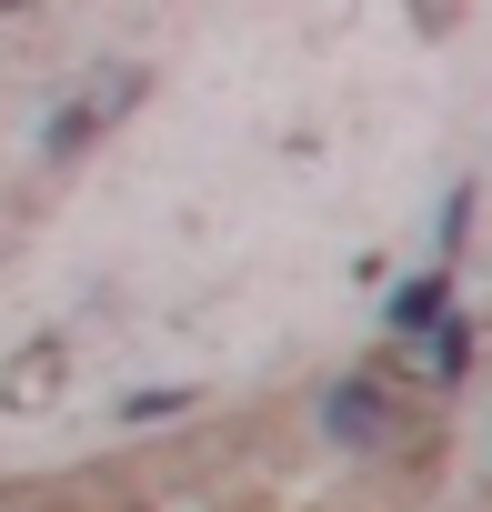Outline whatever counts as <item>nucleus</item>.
<instances>
[{"label":"nucleus","instance_id":"3","mask_svg":"<svg viewBox=\"0 0 492 512\" xmlns=\"http://www.w3.org/2000/svg\"><path fill=\"white\" fill-rule=\"evenodd\" d=\"M61 372H71V352H61V342H31V352H11V372H0V402H11V412H41Z\"/></svg>","mask_w":492,"mask_h":512},{"label":"nucleus","instance_id":"4","mask_svg":"<svg viewBox=\"0 0 492 512\" xmlns=\"http://www.w3.org/2000/svg\"><path fill=\"white\" fill-rule=\"evenodd\" d=\"M181 402H191V392H181V382H161V392H131V402H121V422H161V412H181Z\"/></svg>","mask_w":492,"mask_h":512},{"label":"nucleus","instance_id":"1","mask_svg":"<svg viewBox=\"0 0 492 512\" xmlns=\"http://www.w3.org/2000/svg\"><path fill=\"white\" fill-rule=\"evenodd\" d=\"M322 432H332L342 452H382V442H392V392H382L372 372H342V382L322 392Z\"/></svg>","mask_w":492,"mask_h":512},{"label":"nucleus","instance_id":"2","mask_svg":"<svg viewBox=\"0 0 492 512\" xmlns=\"http://www.w3.org/2000/svg\"><path fill=\"white\" fill-rule=\"evenodd\" d=\"M382 322H392L402 342H432V332L452 322V272H412V282H392V302H382Z\"/></svg>","mask_w":492,"mask_h":512}]
</instances>
